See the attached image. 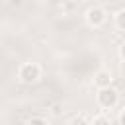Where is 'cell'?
<instances>
[{"instance_id":"6","label":"cell","mask_w":125,"mask_h":125,"mask_svg":"<svg viewBox=\"0 0 125 125\" xmlns=\"http://www.w3.org/2000/svg\"><path fill=\"white\" fill-rule=\"evenodd\" d=\"M70 123H88V119H86V117H82V115H76V117H72V119H70Z\"/></svg>"},{"instance_id":"5","label":"cell","mask_w":125,"mask_h":125,"mask_svg":"<svg viewBox=\"0 0 125 125\" xmlns=\"http://www.w3.org/2000/svg\"><path fill=\"white\" fill-rule=\"evenodd\" d=\"M115 23H117V27H119V29H123V31H125V10H121V12L115 16Z\"/></svg>"},{"instance_id":"10","label":"cell","mask_w":125,"mask_h":125,"mask_svg":"<svg viewBox=\"0 0 125 125\" xmlns=\"http://www.w3.org/2000/svg\"><path fill=\"white\" fill-rule=\"evenodd\" d=\"M119 123H121V125H125V111L119 115Z\"/></svg>"},{"instance_id":"9","label":"cell","mask_w":125,"mask_h":125,"mask_svg":"<svg viewBox=\"0 0 125 125\" xmlns=\"http://www.w3.org/2000/svg\"><path fill=\"white\" fill-rule=\"evenodd\" d=\"M119 55H121V59H123V61H125V43H123V45H121V49H119Z\"/></svg>"},{"instance_id":"7","label":"cell","mask_w":125,"mask_h":125,"mask_svg":"<svg viewBox=\"0 0 125 125\" xmlns=\"http://www.w3.org/2000/svg\"><path fill=\"white\" fill-rule=\"evenodd\" d=\"M27 123L31 125V123H45V117H31V119H27Z\"/></svg>"},{"instance_id":"8","label":"cell","mask_w":125,"mask_h":125,"mask_svg":"<svg viewBox=\"0 0 125 125\" xmlns=\"http://www.w3.org/2000/svg\"><path fill=\"white\" fill-rule=\"evenodd\" d=\"M94 123H109V119L104 115H98V117H94Z\"/></svg>"},{"instance_id":"11","label":"cell","mask_w":125,"mask_h":125,"mask_svg":"<svg viewBox=\"0 0 125 125\" xmlns=\"http://www.w3.org/2000/svg\"><path fill=\"white\" fill-rule=\"evenodd\" d=\"M12 2H14V4H20V0H12Z\"/></svg>"},{"instance_id":"2","label":"cell","mask_w":125,"mask_h":125,"mask_svg":"<svg viewBox=\"0 0 125 125\" xmlns=\"http://www.w3.org/2000/svg\"><path fill=\"white\" fill-rule=\"evenodd\" d=\"M18 76H20L21 82L31 84V82H37V80H39V76H41V68H39V64H35V62H25V64L20 66Z\"/></svg>"},{"instance_id":"1","label":"cell","mask_w":125,"mask_h":125,"mask_svg":"<svg viewBox=\"0 0 125 125\" xmlns=\"http://www.w3.org/2000/svg\"><path fill=\"white\" fill-rule=\"evenodd\" d=\"M117 102H119V94H117V90H113L111 86H104V88H100V92H98V104H100L102 107L111 109V107L117 105Z\"/></svg>"},{"instance_id":"4","label":"cell","mask_w":125,"mask_h":125,"mask_svg":"<svg viewBox=\"0 0 125 125\" xmlns=\"http://www.w3.org/2000/svg\"><path fill=\"white\" fill-rule=\"evenodd\" d=\"M94 82H96V86H98V88L109 86V84H111V74H109L107 70H100V72H96V76H94Z\"/></svg>"},{"instance_id":"3","label":"cell","mask_w":125,"mask_h":125,"mask_svg":"<svg viewBox=\"0 0 125 125\" xmlns=\"http://www.w3.org/2000/svg\"><path fill=\"white\" fill-rule=\"evenodd\" d=\"M86 21H88V25H92V27H100V25L105 21V10L100 8V6L90 8V10L86 12Z\"/></svg>"}]
</instances>
